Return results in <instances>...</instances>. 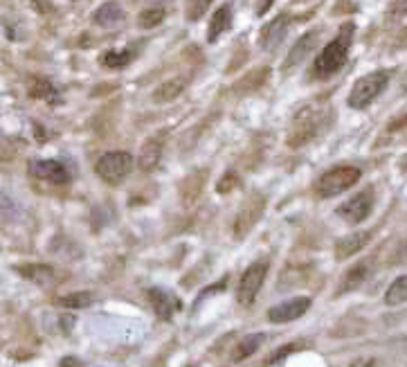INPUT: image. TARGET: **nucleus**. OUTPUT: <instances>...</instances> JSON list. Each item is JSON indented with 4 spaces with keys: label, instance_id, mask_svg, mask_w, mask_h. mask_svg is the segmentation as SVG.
I'll return each mask as SVG.
<instances>
[{
    "label": "nucleus",
    "instance_id": "obj_22",
    "mask_svg": "<svg viewBox=\"0 0 407 367\" xmlns=\"http://www.w3.org/2000/svg\"><path fill=\"white\" fill-rule=\"evenodd\" d=\"M407 302V275H401L391 282V286L385 293V304L387 307H399V304Z\"/></svg>",
    "mask_w": 407,
    "mask_h": 367
},
{
    "label": "nucleus",
    "instance_id": "obj_19",
    "mask_svg": "<svg viewBox=\"0 0 407 367\" xmlns=\"http://www.w3.org/2000/svg\"><path fill=\"white\" fill-rule=\"evenodd\" d=\"M182 91H184V79L176 77V79H169L165 83H160L151 97H153L155 104H167V102H174Z\"/></svg>",
    "mask_w": 407,
    "mask_h": 367
},
{
    "label": "nucleus",
    "instance_id": "obj_26",
    "mask_svg": "<svg viewBox=\"0 0 407 367\" xmlns=\"http://www.w3.org/2000/svg\"><path fill=\"white\" fill-rule=\"evenodd\" d=\"M163 21H165V9H163V7H149V9H144L142 14H140V18H138L142 30L158 28Z\"/></svg>",
    "mask_w": 407,
    "mask_h": 367
},
{
    "label": "nucleus",
    "instance_id": "obj_9",
    "mask_svg": "<svg viewBox=\"0 0 407 367\" xmlns=\"http://www.w3.org/2000/svg\"><path fill=\"white\" fill-rule=\"evenodd\" d=\"M261 214H264V199L259 197V194H254V197H250L248 201H245V205L241 207L237 221H234V235L245 237L254 228L259 219H261Z\"/></svg>",
    "mask_w": 407,
    "mask_h": 367
},
{
    "label": "nucleus",
    "instance_id": "obj_4",
    "mask_svg": "<svg viewBox=\"0 0 407 367\" xmlns=\"http://www.w3.org/2000/svg\"><path fill=\"white\" fill-rule=\"evenodd\" d=\"M133 169V156L129 151H108L95 163V171L106 185H119Z\"/></svg>",
    "mask_w": 407,
    "mask_h": 367
},
{
    "label": "nucleus",
    "instance_id": "obj_11",
    "mask_svg": "<svg viewBox=\"0 0 407 367\" xmlns=\"http://www.w3.org/2000/svg\"><path fill=\"white\" fill-rule=\"evenodd\" d=\"M288 23H290V18H288V14H281V16H277L273 23H268V25L264 28V32H261V47L264 50H275V47L283 41V36H286V30H288Z\"/></svg>",
    "mask_w": 407,
    "mask_h": 367
},
{
    "label": "nucleus",
    "instance_id": "obj_6",
    "mask_svg": "<svg viewBox=\"0 0 407 367\" xmlns=\"http://www.w3.org/2000/svg\"><path fill=\"white\" fill-rule=\"evenodd\" d=\"M319 120H322V115L317 113V108H304V111L293 122V131L288 136V144L290 146H302L308 140H313L317 129H319Z\"/></svg>",
    "mask_w": 407,
    "mask_h": 367
},
{
    "label": "nucleus",
    "instance_id": "obj_25",
    "mask_svg": "<svg viewBox=\"0 0 407 367\" xmlns=\"http://www.w3.org/2000/svg\"><path fill=\"white\" fill-rule=\"evenodd\" d=\"M131 59H133V52H131V50H122V52L108 50V52L102 54V66H104V68H110V70H119V68H126Z\"/></svg>",
    "mask_w": 407,
    "mask_h": 367
},
{
    "label": "nucleus",
    "instance_id": "obj_3",
    "mask_svg": "<svg viewBox=\"0 0 407 367\" xmlns=\"http://www.w3.org/2000/svg\"><path fill=\"white\" fill-rule=\"evenodd\" d=\"M387 81H389V72H385V70H376V72H369V75L360 77L353 83V88L349 93V100H347L349 106L367 108L382 91H385Z\"/></svg>",
    "mask_w": 407,
    "mask_h": 367
},
{
    "label": "nucleus",
    "instance_id": "obj_33",
    "mask_svg": "<svg viewBox=\"0 0 407 367\" xmlns=\"http://www.w3.org/2000/svg\"><path fill=\"white\" fill-rule=\"evenodd\" d=\"M7 153H5V146H3V140H0V161H5Z\"/></svg>",
    "mask_w": 407,
    "mask_h": 367
},
{
    "label": "nucleus",
    "instance_id": "obj_17",
    "mask_svg": "<svg viewBox=\"0 0 407 367\" xmlns=\"http://www.w3.org/2000/svg\"><path fill=\"white\" fill-rule=\"evenodd\" d=\"M315 39H317V34L315 32H308L304 34L302 39L295 43V47L288 52L286 57V64H283V68H293V66H300L302 61L308 57V52L313 50V45H315Z\"/></svg>",
    "mask_w": 407,
    "mask_h": 367
},
{
    "label": "nucleus",
    "instance_id": "obj_5",
    "mask_svg": "<svg viewBox=\"0 0 407 367\" xmlns=\"http://www.w3.org/2000/svg\"><path fill=\"white\" fill-rule=\"evenodd\" d=\"M266 275H268V264L266 262H254L245 268V273L241 275V282H239V304L241 307H250L254 302V298L259 296L264 282H266Z\"/></svg>",
    "mask_w": 407,
    "mask_h": 367
},
{
    "label": "nucleus",
    "instance_id": "obj_13",
    "mask_svg": "<svg viewBox=\"0 0 407 367\" xmlns=\"http://www.w3.org/2000/svg\"><path fill=\"white\" fill-rule=\"evenodd\" d=\"M160 158H163V136H155L142 144L140 156H138V167L142 171H151L158 167Z\"/></svg>",
    "mask_w": 407,
    "mask_h": 367
},
{
    "label": "nucleus",
    "instance_id": "obj_1",
    "mask_svg": "<svg viewBox=\"0 0 407 367\" xmlns=\"http://www.w3.org/2000/svg\"><path fill=\"white\" fill-rule=\"evenodd\" d=\"M351 36H353V25H344L336 39H333L324 50L317 54L315 64H313L315 77H319V79L331 77L344 66V61H347V54H349Z\"/></svg>",
    "mask_w": 407,
    "mask_h": 367
},
{
    "label": "nucleus",
    "instance_id": "obj_10",
    "mask_svg": "<svg viewBox=\"0 0 407 367\" xmlns=\"http://www.w3.org/2000/svg\"><path fill=\"white\" fill-rule=\"evenodd\" d=\"M30 174L39 180L50 182V185H66L70 180L68 169L59 161H34L30 163Z\"/></svg>",
    "mask_w": 407,
    "mask_h": 367
},
{
    "label": "nucleus",
    "instance_id": "obj_28",
    "mask_svg": "<svg viewBox=\"0 0 407 367\" xmlns=\"http://www.w3.org/2000/svg\"><path fill=\"white\" fill-rule=\"evenodd\" d=\"M241 185V178L237 171H228V174H223V178L218 180V185H216V192L218 194H230L232 190H237Z\"/></svg>",
    "mask_w": 407,
    "mask_h": 367
},
{
    "label": "nucleus",
    "instance_id": "obj_31",
    "mask_svg": "<svg viewBox=\"0 0 407 367\" xmlns=\"http://www.w3.org/2000/svg\"><path fill=\"white\" fill-rule=\"evenodd\" d=\"M273 3H275V0H256V14H259V16H264L266 11H268L270 7H273Z\"/></svg>",
    "mask_w": 407,
    "mask_h": 367
},
{
    "label": "nucleus",
    "instance_id": "obj_35",
    "mask_svg": "<svg viewBox=\"0 0 407 367\" xmlns=\"http://www.w3.org/2000/svg\"><path fill=\"white\" fill-rule=\"evenodd\" d=\"M295 3H304V0H295Z\"/></svg>",
    "mask_w": 407,
    "mask_h": 367
},
{
    "label": "nucleus",
    "instance_id": "obj_16",
    "mask_svg": "<svg viewBox=\"0 0 407 367\" xmlns=\"http://www.w3.org/2000/svg\"><path fill=\"white\" fill-rule=\"evenodd\" d=\"M230 23H232V9L230 5H223L214 11L212 21H209V32H207V41L209 43H216V39L223 32L230 30Z\"/></svg>",
    "mask_w": 407,
    "mask_h": 367
},
{
    "label": "nucleus",
    "instance_id": "obj_27",
    "mask_svg": "<svg viewBox=\"0 0 407 367\" xmlns=\"http://www.w3.org/2000/svg\"><path fill=\"white\" fill-rule=\"evenodd\" d=\"M209 5H212V0H187L184 16H187V21H191V23L201 21L205 16V11L209 9Z\"/></svg>",
    "mask_w": 407,
    "mask_h": 367
},
{
    "label": "nucleus",
    "instance_id": "obj_15",
    "mask_svg": "<svg viewBox=\"0 0 407 367\" xmlns=\"http://www.w3.org/2000/svg\"><path fill=\"white\" fill-rule=\"evenodd\" d=\"M369 237H372L369 232H353V235L340 239L336 243V257H338V260H349L351 255L360 252L367 246Z\"/></svg>",
    "mask_w": 407,
    "mask_h": 367
},
{
    "label": "nucleus",
    "instance_id": "obj_23",
    "mask_svg": "<svg viewBox=\"0 0 407 367\" xmlns=\"http://www.w3.org/2000/svg\"><path fill=\"white\" fill-rule=\"evenodd\" d=\"M93 302H95V296L90 291L70 293V296H64L57 300L59 307H64V309H85V307H90Z\"/></svg>",
    "mask_w": 407,
    "mask_h": 367
},
{
    "label": "nucleus",
    "instance_id": "obj_12",
    "mask_svg": "<svg viewBox=\"0 0 407 367\" xmlns=\"http://www.w3.org/2000/svg\"><path fill=\"white\" fill-rule=\"evenodd\" d=\"M146 298H149L151 307L160 320H171V315H174V311L178 309V302L174 300V296H169V293L163 289H149L146 291Z\"/></svg>",
    "mask_w": 407,
    "mask_h": 367
},
{
    "label": "nucleus",
    "instance_id": "obj_30",
    "mask_svg": "<svg viewBox=\"0 0 407 367\" xmlns=\"http://www.w3.org/2000/svg\"><path fill=\"white\" fill-rule=\"evenodd\" d=\"M297 349V345H286V347H281L279 351H275L273 356H270V363H277V361H281L283 356H288L290 351H295Z\"/></svg>",
    "mask_w": 407,
    "mask_h": 367
},
{
    "label": "nucleus",
    "instance_id": "obj_32",
    "mask_svg": "<svg viewBox=\"0 0 407 367\" xmlns=\"http://www.w3.org/2000/svg\"><path fill=\"white\" fill-rule=\"evenodd\" d=\"M59 367H83V365H81V361L75 359V356H66V359H61Z\"/></svg>",
    "mask_w": 407,
    "mask_h": 367
},
{
    "label": "nucleus",
    "instance_id": "obj_29",
    "mask_svg": "<svg viewBox=\"0 0 407 367\" xmlns=\"http://www.w3.org/2000/svg\"><path fill=\"white\" fill-rule=\"evenodd\" d=\"M407 14V0H391L389 3V16H403Z\"/></svg>",
    "mask_w": 407,
    "mask_h": 367
},
{
    "label": "nucleus",
    "instance_id": "obj_24",
    "mask_svg": "<svg viewBox=\"0 0 407 367\" xmlns=\"http://www.w3.org/2000/svg\"><path fill=\"white\" fill-rule=\"evenodd\" d=\"M367 264H355L351 271L344 275V279H342V286H340V293H347V291H353V289H358L362 282H365V277H367Z\"/></svg>",
    "mask_w": 407,
    "mask_h": 367
},
{
    "label": "nucleus",
    "instance_id": "obj_7",
    "mask_svg": "<svg viewBox=\"0 0 407 367\" xmlns=\"http://www.w3.org/2000/svg\"><path fill=\"white\" fill-rule=\"evenodd\" d=\"M374 210V192L372 190H365L360 194H355L353 199H349L347 203H342L338 207V214L349 223H362L365 219L372 214Z\"/></svg>",
    "mask_w": 407,
    "mask_h": 367
},
{
    "label": "nucleus",
    "instance_id": "obj_2",
    "mask_svg": "<svg viewBox=\"0 0 407 367\" xmlns=\"http://www.w3.org/2000/svg\"><path fill=\"white\" fill-rule=\"evenodd\" d=\"M360 176H362V171L358 167H349V165L333 167V169L326 171V174H322L317 178L315 192H317V197H322V199L338 197V194L353 187L355 182L360 180Z\"/></svg>",
    "mask_w": 407,
    "mask_h": 367
},
{
    "label": "nucleus",
    "instance_id": "obj_34",
    "mask_svg": "<svg viewBox=\"0 0 407 367\" xmlns=\"http://www.w3.org/2000/svg\"><path fill=\"white\" fill-rule=\"evenodd\" d=\"M405 91H407V77H405Z\"/></svg>",
    "mask_w": 407,
    "mask_h": 367
},
{
    "label": "nucleus",
    "instance_id": "obj_8",
    "mask_svg": "<svg viewBox=\"0 0 407 367\" xmlns=\"http://www.w3.org/2000/svg\"><path fill=\"white\" fill-rule=\"evenodd\" d=\"M308 309H311V298H293L277 304L268 311V320L275 325H283V322H293L302 318Z\"/></svg>",
    "mask_w": 407,
    "mask_h": 367
},
{
    "label": "nucleus",
    "instance_id": "obj_14",
    "mask_svg": "<svg viewBox=\"0 0 407 367\" xmlns=\"http://www.w3.org/2000/svg\"><path fill=\"white\" fill-rule=\"evenodd\" d=\"M16 271L25 279H30V282L39 284V286H50V284H54V279H57L52 266H47V264H25V266H18Z\"/></svg>",
    "mask_w": 407,
    "mask_h": 367
},
{
    "label": "nucleus",
    "instance_id": "obj_20",
    "mask_svg": "<svg viewBox=\"0 0 407 367\" xmlns=\"http://www.w3.org/2000/svg\"><path fill=\"white\" fill-rule=\"evenodd\" d=\"M30 97H34V100H45V102H50V104L59 102V93L52 86V81L43 79V77H32V81H30Z\"/></svg>",
    "mask_w": 407,
    "mask_h": 367
},
{
    "label": "nucleus",
    "instance_id": "obj_18",
    "mask_svg": "<svg viewBox=\"0 0 407 367\" xmlns=\"http://www.w3.org/2000/svg\"><path fill=\"white\" fill-rule=\"evenodd\" d=\"M122 21H124V11H122L117 3H104L95 11V23L102 28H115Z\"/></svg>",
    "mask_w": 407,
    "mask_h": 367
},
{
    "label": "nucleus",
    "instance_id": "obj_21",
    "mask_svg": "<svg viewBox=\"0 0 407 367\" xmlns=\"http://www.w3.org/2000/svg\"><path fill=\"white\" fill-rule=\"evenodd\" d=\"M264 340H266L264 334H250V336L241 338V342L237 345V349H234V354H232V361H234V363H241V361H245V359H250L252 354L264 345Z\"/></svg>",
    "mask_w": 407,
    "mask_h": 367
}]
</instances>
